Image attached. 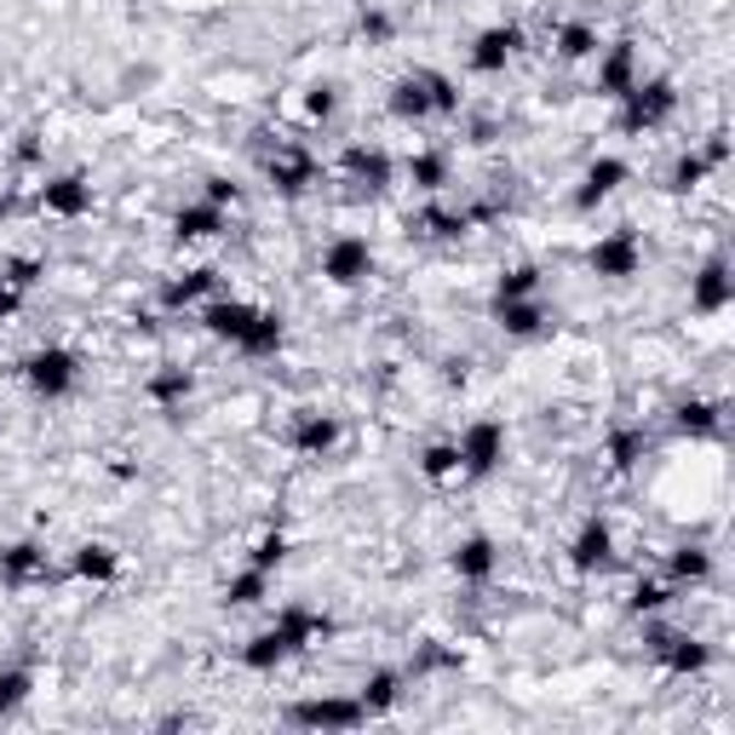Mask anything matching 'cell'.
<instances>
[{
    "label": "cell",
    "mask_w": 735,
    "mask_h": 735,
    "mask_svg": "<svg viewBox=\"0 0 735 735\" xmlns=\"http://www.w3.org/2000/svg\"><path fill=\"white\" fill-rule=\"evenodd\" d=\"M454 110H460V87H454L448 75H437V69H414V75H402V81L391 87V115H402V121L454 115Z\"/></svg>",
    "instance_id": "6da1fadb"
},
{
    "label": "cell",
    "mask_w": 735,
    "mask_h": 735,
    "mask_svg": "<svg viewBox=\"0 0 735 735\" xmlns=\"http://www.w3.org/2000/svg\"><path fill=\"white\" fill-rule=\"evenodd\" d=\"M678 110L672 81H632V92H621V126L626 133H649Z\"/></svg>",
    "instance_id": "7a4b0ae2"
},
{
    "label": "cell",
    "mask_w": 735,
    "mask_h": 735,
    "mask_svg": "<svg viewBox=\"0 0 735 735\" xmlns=\"http://www.w3.org/2000/svg\"><path fill=\"white\" fill-rule=\"evenodd\" d=\"M23 379H30V391H35V397L58 402V397H69V391H75V379H81V363H75L69 350L46 345V350H35V357L23 363Z\"/></svg>",
    "instance_id": "3957f363"
},
{
    "label": "cell",
    "mask_w": 735,
    "mask_h": 735,
    "mask_svg": "<svg viewBox=\"0 0 735 735\" xmlns=\"http://www.w3.org/2000/svg\"><path fill=\"white\" fill-rule=\"evenodd\" d=\"M454 448H460V471L489 477V471L505 460V425H500V420H471L466 437L454 443Z\"/></svg>",
    "instance_id": "277c9868"
},
{
    "label": "cell",
    "mask_w": 735,
    "mask_h": 735,
    "mask_svg": "<svg viewBox=\"0 0 735 735\" xmlns=\"http://www.w3.org/2000/svg\"><path fill=\"white\" fill-rule=\"evenodd\" d=\"M587 259H592L598 276H610V282H626V276H638L644 247H638V236H632V231H610V236H598V242H592Z\"/></svg>",
    "instance_id": "5b68a950"
},
{
    "label": "cell",
    "mask_w": 735,
    "mask_h": 735,
    "mask_svg": "<svg viewBox=\"0 0 735 735\" xmlns=\"http://www.w3.org/2000/svg\"><path fill=\"white\" fill-rule=\"evenodd\" d=\"M368 270H374V247H368L363 236H339V242H327V253H322V276H327L334 288H357Z\"/></svg>",
    "instance_id": "8992f818"
},
{
    "label": "cell",
    "mask_w": 735,
    "mask_h": 735,
    "mask_svg": "<svg viewBox=\"0 0 735 735\" xmlns=\"http://www.w3.org/2000/svg\"><path fill=\"white\" fill-rule=\"evenodd\" d=\"M265 172H270V185L282 190V196H305L316 185V162L299 144H276V156L265 162Z\"/></svg>",
    "instance_id": "52a82bcc"
},
{
    "label": "cell",
    "mask_w": 735,
    "mask_h": 735,
    "mask_svg": "<svg viewBox=\"0 0 735 735\" xmlns=\"http://www.w3.org/2000/svg\"><path fill=\"white\" fill-rule=\"evenodd\" d=\"M41 201H46V213H58V219H81V213H92V185L81 172H64V179L41 185Z\"/></svg>",
    "instance_id": "ba28073f"
},
{
    "label": "cell",
    "mask_w": 735,
    "mask_h": 735,
    "mask_svg": "<svg viewBox=\"0 0 735 735\" xmlns=\"http://www.w3.org/2000/svg\"><path fill=\"white\" fill-rule=\"evenodd\" d=\"M649 649H655V661H667L672 672H701L713 655H706L701 638H683V632H649Z\"/></svg>",
    "instance_id": "9c48e42d"
},
{
    "label": "cell",
    "mask_w": 735,
    "mask_h": 735,
    "mask_svg": "<svg viewBox=\"0 0 735 735\" xmlns=\"http://www.w3.org/2000/svg\"><path fill=\"white\" fill-rule=\"evenodd\" d=\"M46 575H53V564H46V546L23 541V546L0 552V580H7V587H35V580H46Z\"/></svg>",
    "instance_id": "30bf717a"
},
{
    "label": "cell",
    "mask_w": 735,
    "mask_h": 735,
    "mask_svg": "<svg viewBox=\"0 0 735 735\" xmlns=\"http://www.w3.org/2000/svg\"><path fill=\"white\" fill-rule=\"evenodd\" d=\"M363 701H299L293 706V724H311V730H350L363 724Z\"/></svg>",
    "instance_id": "8fae6325"
},
{
    "label": "cell",
    "mask_w": 735,
    "mask_h": 735,
    "mask_svg": "<svg viewBox=\"0 0 735 735\" xmlns=\"http://www.w3.org/2000/svg\"><path fill=\"white\" fill-rule=\"evenodd\" d=\"M690 305L706 311V316L730 305V265H724V259H706V265H701V276L690 282Z\"/></svg>",
    "instance_id": "7c38bea8"
},
{
    "label": "cell",
    "mask_w": 735,
    "mask_h": 735,
    "mask_svg": "<svg viewBox=\"0 0 735 735\" xmlns=\"http://www.w3.org/2000/svg\"><path fill=\"white\" fill-rule=\"evenodd\" d=\"M242 357H276L282 350V316L276 311H253L247 327H242V339H236Z\"/></svg>",
    "instance_id": "4fadbf2b"
},
{
    "label": "cell",
    "mask_w": 735,
    "mask_h": 735,
    "mask_svg": "<svg viewBox=\"0 0 735 735\" xmlns=\"http://www.w3.org/2000/svg\"><path fill=\"white\" fill-rule=\"evenodd\" d=\"M517 30H483L477 35V46H471V69L477 75H500L505 64H512V53H517Z\"/></svg>",
    "instance_id": "5bb4252c"
},
{
    "label": "cell",
    "mask_w": 735,
    "mask_h": 735,
    "mask_svg": "<svg viewBox=\"0 0 735 735\" xmlns=\"http://www.w3.org/2000/svg\"><path fill=\"white\" fill-rule=\"evenodd\" d=\"M172 231H179V242H208L224 231V208L219 201H190V208H179V219H172Z\"/></svg>",
    "instance_id": "9a60e30c"
},
{
    "label": "cell",
    "mask_w": 735,
    "mask_h": 735,
    "mask_svg": "<svg viewBox=\"0 0 735 735\" xmlns=\"http://www.w3.org/2000/svg\"><path fill=\"white\" fill-rule=\"evenodd\" d=\"M345 172L357 185H368V190H386L391 185V156L374 149V144H357V149H345Z\"/></svg>",
    "instance_id": "2e32d148"
},
{
    "label": "cell",
    "mask_w": 735,
    "mask_h": 735,
    "mask_svg": "<svg viewBox=\"0 0 735 735\" xmlns=\"http://www.w3.org/2000/svg\"><path fill=\"white\" fill-rule=\"evenodd\" d=\"M632 81H638V58H632V46L621 41V46H610V58L598 64V92L621 98V92H632Z\"/></svg>",
    "instance_id": "e0dca14e"
},
{
    "label": "cell",
    "mask_w": 735,
    "mask_h": 735,
    "mask_svg": "<svg viewBox=\"0 0 735 735\" xmlns=\"http://www.w3.org/2000/svg\"><path fill=\"white\" fill-rule=\"evenodd\" d=\"M615 557V535H610V523H587L575 535V569H603Z\"/></svg>",
    "instance_id": "ac0fdd59"
},
{
    "label": "cell",
    "mask_w": 735,
    "mask_h": 735,
    "mask_svg": "<svg viewBox=\"0 0 735 735\" xmlns=\"http://www.w3.org/2000/svg\"><path fill=\"white\" fill-rule=\"evenodd\" d=\"M247 316H253V305H242V299H219V305H208L201 311V327H208L213 339H242V327H247Z\"/></svg>",
    "instance_id": "d6986e66"
},
{
    "label": "cell",
    "mask_w": 735,
    "mask_h": 735,
    "mask_svg": "<svg viewBox=\"0 0 735 735\" xmlns=\"http://www.w3.org/2000/svg\"><path fill=\"white\" fill-rule=\"evenodd\" d=\"M339 443V420H327V414H299L293 420V448L299 454H327Z\"/></svg>",
    "instance_id": "ffe728a7"
},
{
    "label": "cell",
    "mask_w": 735,
    "mask_h": 735,
    "mask_svg": "<svg viewBox=\"0 0 735 735\" xmlns=\"http://www.w3.org/2000/svg\"><path fill=\"white\" fill-rule=\"evenodd\" d=\"M454 575H460V580H489L494 575V541L471 535V541L454 546Z\"/></svg>",
    "instance_id": "44dd1931"
},
{
    "label": "cell",
    "mask_w": 735,
    "mask_h": 735,
    "mask_svg": "<svg viewBox=\"0 0 735 735\" xmlns=\"http://www.w3.org/2000/svg\"><path fill=\"white\" fill-rule=\"evenodd\" d=\"M626 162L621 156H603V162H592V172H587V190H580V208H592V201H603V196H615L621 185H626Z\"/></svg>",
    "instance_id": "7402d4cb"
},
{
    "label": "cell",
    "mask_w": 735,
    "mask_h": 735,
    "mask_svg": "<svg viewBox=\"0 0 735 735\" xmlns=\"http://www.w3.org/2000/svg\"><path fill=\"white\" fill-rule=\"evenodd\" d=\"M276 632H282V638L293 644V655H299V649H305L311 638H322V632H327V621H322L316 610H299V603H293V610H282V615H276Z\"/></svg>",
    "instance_id": "603a6c76"
},
{
    "label": "cell",
    "mask_w": 735,
    "mask_h": 735,
    "mask_svg": "<svg viewBox=\"0 0 735 735\" xmlns=\"http://www.w3.org/2000/svg\"><path fill=\"white\" fill-rule=\"evenodd\" d=\"M494 311H500V327L512 339H535L541 327H546V311L535 305V299H512V305H494Z\"/></svg>",
    "instance_id": "cb8c5ba5"
},
{
    "label": "cell",
    "mask_w": 735,
    "mask_h": 735,
    "mask_svg": "<svg viewBox=\"0 0 735 735\" xmlns=\"http://www.w3.org/2000/svg\"><path fill=\"white\" fill-rule=\"evenodd\" d=\"M288 655H293V644H288L276 626H270V632H259V638H253V644L242 649V661H247L253 672H270V667H282Z\"/></svg>",
    "instance_id": "d4e9b609"
},
{
    "label": "cell",
    "mask_w": 735,
    "mask_h": 735,
    "mask_svg": "<svg viewBox=\"0 0 735 735\" xmlns=\"http://www.w3.org/2000/svg\"><path fill=\"white\" fill-rule=\"evenodd\" d=\"M81 580H115V569H121V557H115V546H104V541H92V546H81L75 552V564H69Z\"/></svg>",
    "instance_id": "484cf974"
},
{
    "label": "cell",
    "mask_w": 735,
    "mask_h": 735,
    "mask_svg": "<svg viewBox=\"0 0 735 735\" xmlns=\"http://www.w3.org/2000/svg\"><path fill=\"white\" fill-rule=\"evenodd\" d=\"M265 592H270V569H259V564H247L231 587H224V603H236V610H247V603H265Z\"/></svg>",
    "instance_id": "4316f807"
},
{
    "label": "cell",
    "mask_w": 735,
    "mask_h": 735,
    "mask_svg": "<svg viewBox=\"0 0 735 735\" xmlns=\"http://www.w3.org/2000/svg\"><path fill=\"white\" fill-rule=\"evenodd\" d=\"M678 431H690V437H719V431H724L719 402H683V409H678Z\"/></svg>",
    "instance_id": "83f0119b"
},
{
    "label": "cell",
    "mask_w": 735,
    "mask_h": 735,
    "mask_svg": "<svg viewBox=\"0 0 735 735\" xmlns=\"http://www.w3.org/2000/svg\"><path fill=\"white\" fill-rule=\"evenodd\" d=\"M397 695H402V678H397V672H374V678L363 683V713H391Z\"/></svg>",
    "instance_id": "f1b7e54d"
},
{
    "label": "cell",
    "mask_w": 735,
    "mask_h": 735,
    "mask_svg": "<svg viewBox=\"0 0 735 735\" xmlns=\"http://www.w3.org/2000/svg\"><path fill=\"white\" fill-rule=\"evenodd\" d=\"M409 179H414V190H443L448 185V162L437 156V149H420V156H409Z\"/></svg>",
    "instance_id": "f546056e"
},
{
    "label": "cell",
    "mask_w": 735,
    "mask_h": 735,
    "mask_svg": "<svg viewBox=\"0 0 735 735\" xmlns=\"http://www.w3.org/2000/svg\"><path fill=\"white\" fill-rule=\"evenodd\" d=\"M535 288H541V270H535V265H517V270H505V276H500L494 305H512V299H535Z\"/></svg>",
    "instance_id": "4dcf8cb0"
},
{
    "label": "cell",
    "mask_w": 735,
    "mask_h": 735,
    "mask_svg": "<svg viewBox=\"0 0 735 735\" xmlns=\"http://www.w3.org/2000/svg\"><path fill=\"white\" fill-rule=\"evenodd\" d=\"M420 471L431 477V483H448V477L460 471V448H454V443H431L420 454Z\"/></svg>",
    "instance_id": "1f68e13d"
},
{
    "label": "cell",
    "mask_w": 735,
    "mask_h": 735,
    "mask_svg": "<svg viewBox=\"0 0 735 735\" xmlns=\"http://www.w3.org/2000/svg\"><path fill=\"white\" fill-rule=\"evenodd\" d=\"M644 448H649L644 431H615V437H610V466L615 471H632V466L644 460Z\"/></svg>",
    "instance_id": "d6a6232c"
},
{
    "label": "cell",
    "mask_w": 735,
    "mask_h": 735,
    "mask_svg": "<svg viewBox=\"0 0 735 735\" xmlns=\"http://www.w3.org/2000/svg\"><path fill=\"white\" fill-rule=\"evenodd\" d=\"M667 569H672V580H706V575H713V557H706L701 546H678L667 557Z\"/></svg>",
    "instance_id": "836d02e7"
},
{
    "label": "cell",
    "mask_w": 735,
    "mask_h": 735,
    "mask_svg": "<svg viewBox=\"0 0 735 735\" xmlns=\"http://www.w3.org/2000/svg\"><path fill=\"white\" fill-rule=\"evenodd\" d=\"M557 53H564L569 64H575V58H592V53H598V30H592V23H564V35H557Z\"/></svg>",
    "instance_id": "e575fe53"
},
{
    "label": "cell",
    "mask_w": 735,
    "mask_h": 735,
    "mask_svg": "<svg viewBox=\"0 0 735 735\" xmlns=\"http://www.w3.org/2000/svg\"><path fill=\"white\" fill-rule=\"evenodd\" d=\"M149 397H156L162 409H172V402H185V397H190V374H185V368H162L156 379H149Z\"/></svg>",
    "instance_id": "d590c367"
},
{
    "label": "cell",
    "mask_w": 735,
    "mask_h": 735,
    "mask_svg": "<svg viewBox=\"0 0 735 735\" xmlns=\"http://www.w3.org/2000/svg\"><path fill=\"white\" fill-rule=\"evenodd\" d=\"M201 293H213V270H190V276H179V282L167 288V305H196Z\"/></svg>",
    "instance_id": "8d00e7d4"
},
{
    "label": "cell",
    "mask_w": 735,
    "mask_h": 735,
    "mask_svg": "<svg viewBox=\"0 0 735 735\" xmlns=\"http://www.w3.org/2000/svg\"><path fill=\"white\" fill-rule=\"evenodd\" d=\"M30 690H35V678L23 672V667L0 672V713H12V706H23V701H30Z\"/></svg>",
    "instance_id": "74e56055"
},
{
    "label": "cell",
    "mask_w": 735,
    "mask_h": 735,
    "mask_svg": "<svg viewBox=\"0 0 735 735\" xmlns=\"http://www.w3.org/2000/svg\"><path fill=\"white\" fill-rule=\"evenodd\" d=\"M466 213H443V208H431V213H420V231H431V236H460L466 231Z\"/></svg>",
    "instance_id": "f35d334b"
},
{
    "label": "cell",
    "mask_w": 735,
    "mask_h": 735,
    "mask_svg": "<svg viewBox=\"0 0 735 735\" xmlns=\"http://www.w3.org/2000/svg\"><path fill=\"white\" fill-rule=\"evenodd\" d=\"M661 603H672V592L661 587V580H638V587H632V610H638V615L661 610Z\"/></svg>",
    "instance_id": "ab89813d"
},
{
    "label": "cell",
    "mask_w": 735,
    "mask_h": 735,
    "mask_svg": "<svg viewBox=\"0 0 735 735\" xmlns=\"http://www.w3.org/2000/svg\"><path fill=\"white\" fill-rule=\"evenodd\" d=\"M701 172H706V156H683V162L672 167V190H695Z\"/></svg>",
    "instance_id": "60d3db41"
},
{
    "label": "cell",
    "mask_w": 735,
    "mask_h": 735,
    "mask_svg": "<svg viewBox=\"0 0 735 735\" xmlns=\"http://www.w3.org/2000/svg\"><path fill=\"white\" fill-rule=\"evenodd\" d=\"M282 557H288V541L282 535H265L259 546H253V564H259V569H276Z\"/></svg>",
    "instance_id": "b9f144b4"
},
{
    "label": "cell",
    "mask_w": 735,
    "mask_h": 735,
    "mask_svg": "<svg viewBox=\"0 0 735 735\" xmlns=\"http://www.w3.org/2000/svg\"><path fill=\"white\" fill-rule=\"evenodd\" d=\"M334 104H339L334 87H316V92H311V115H322V121H327V115H334Z\"/></svg>",
    "instance_id": "7bdbcfd3"
},
{
    "label": "cell",
    "mask_w": 735,
    "mask_h": 735,
    "mask_svg": "<svg viewBox=\"0 0 735 735\" xmlns=\"http://www.w3.org/2000/svg\"><path fill=\"white\" fill-rule=\"evenodd\" d=\"M208 201H219V208H224V201H236V185L231 179H208Z\"/></svg>",
    "instance_id": "ee69618b"
}]
</instances>
